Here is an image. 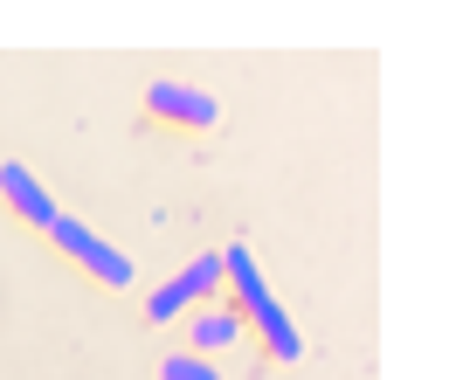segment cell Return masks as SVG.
I'll return each mask as SVG.
<instances>
[{
	"instance_id": "5b68a950",
	"label": "cell",
	"mask_w": 456,
	"mask_h": 380,
	"mask_svg": "<svg viewBox=\"0 0 456 380\" xmlns=\"http://www.w3.org/2000/svg\"><path fill=\"white\" fill-rule=\"evenodd\" d=\"M0 194L14 201V214H28V222H42V229L56 222V201L42 194V180H35L28 166H0Z\"/></svg>"
},
{
	"instance_id": "6da1fadb",
	"label": "cell",
	"mask_w": 456,
	"mask_h": 380,
	"mask_svg": "<svg viewBox=\"0 0 456 380\" xmlns=\"http://www.w3.org/2000/svg\"><path fill=\"white\" fill-rule=\"evenodd\" d=\"M222 277L242 291V311L263 325V339H270V352L277 360H305V339H297V325L284 319V304L270 297V284L256 277V256H249V242H228V256H222Z\"/></svg>"
},
{
	"instance_id": "277c9868",
	"label": "cell",
	"mask_w": 456,
	"mask_h": 380,
	"mask_svg": "<svg viewBox=\"0 0 456 380\" xmlns=\"http://www.w3.org/2000/svg\"><path fill=\"white\" fill-rule=\"evenodd\" d=\"M145 104L159 117H180V125H215V117H222V104H215L208 90H187V84H152Z\"/></svg>"
},
{
	"instance_id": "3957f363",
	"label": "cell",
	"mask_w": 456,
	"mask_h": 380,
	"mask_svg": "<svg viewBox=\"0 0 456 380\" xmlns=\"http://www.w3.org/2000/svg\"><path fill=\"white\" fill-rule=\"evenodd\" d=\"M215 284H222V256H194L180 277H167L159 291L145 297V319H173V311H187L194 297H208Z\"/></svg>"
},
{
	"instance_id": "52a82bcc",
	"label": "cell",
	"mask_w": 456,
	"mask_h": 380,
	"mask_svg": "<svg viewBox=\"0 0 456 380\" xmlns=\"http://www.w3.org/2000/svg\"><path fill=\"white\" fill-rule=\"evenodd\" d=\"M159 380H222V374H215L200 352H173L167 367H159Z\"/></svg>"
},
{
	"instance_id": "7a4b0ae2",
	"label": "cell",
	"mask_w": 456,
	"mask_h": 380,
	"mask_svg": "<svg viewBox=\"0 0 456 380\" xmlns=\"http://www.w3.org/2000/svg\"><path fill=\"white\" fill-rule=\"evenodd\" d=\"M49 229H56V242H62V249H69V256H77V263L90 270V277H97V284H118V291L132 284V263L118 256L111 242H97V235L84 229V222H69V214H56Z\"/></svg>"
},
{
	"instance_id": "8992f818",
	"label": "cell",
	"mask_w": 456,
	"mask_h": 380,
	"mask_svg": "<svg viewBox=\"0 0 456 380\" xmlns=\"http://www.w3.org/2000/svg\"><path fill=\"white\" fill-rule=\"evenodd\" d=\"M194 346H200V352L235 346V311H215V319H200V325H194Z\"/></svg>"
}]
</instances>
